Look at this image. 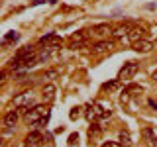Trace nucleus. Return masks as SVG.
Returning <instances> with one entry per match:
<instances>
[{"label":"nucleus","mask_w":157,"mask_h":147,"mask_svg":"<svg viewBox=\"0 0 157 147\" xmlns=\"http://www.w3.org/2000/svg\"><path fill=\"white\" fill-rule=\"evenodd\" d=\"M47 114V108L43 106V104H36V106H32V110H29V114L24 118L26 120V124L28 126H37L39 122H41V118Z\"/></svg>","instance_id":"obj_1"},{"label":"nucleus","mask_w":157,"mask_h":147,"mask_svg":"<svg viewBox=\"0 0 157 147\" xmlns=\"http://www.w3.org/2000/svg\"><path fill=\"white\" fill-rule=\"evenodd\" d=\"M137 71H140V65H137L136 61H128V63H124V67L120 69V73H118V81H122V82L132 81Z\"/></svg>","instance_id":"obj_2"},{"label":"nucleus","mask_w":157,"mask_h":147,"mask_svg":"<svg viewBox=\"0 0 157 147\" xmlns=\"http://www.w3.org/2000/svg\"><path fill=\"white\" fill-rule=\"evenodd\" d=\"M12 102H14V106H16V108L33 104V94H32V90H24V92H20V94H16Z\"/></svg>","instance_id":"obj_3"},{"label":"nucleus","mask_w":157,"mask_h":147,"mask_svg":"<svg viewBox=\"0 0 157 147\" xmlns=\"http://www.w3.org/2000/svg\"><path fill=\"white\" fill-rule=\"evenodd\" d=\"M43 135L39 134V131H29V134L26 135V139H24V145L26 147H41L43 143Z\"/></svg>","instance_id":"obj_4"},{"label":"nucleus","mask_w":157,"mask_h":147,"mask_svg":"<svg viewBox=\"0 0 157 147\" xmlns=\"http://www.w3.org/2000/svg\"><path fill=\"white\" fill-rule=\"evenodd\" d=\"M18 120H20V110H10L2 118V126L4 127H14L18 124Z\"/></svg>","instance_id":"obj_5"},{"label":"nucleus","mask_w":157,"mask_h":147,"mask_svg":"<svg viewBox=\"0 0 157 147\" xmlns=\"http://www.w3.org/2000/svg\"><path fill=\"white\" fill-rule=\"evenodd\" d=\"M132 45H134V51H137V53H151L153 51V43L149 41V39H140V41H136V43H132Z\"/></svg>","instance_id":"obj_6"},{"label":"nucleus","mask_w":157,"mask_h":147,"mask_svg":"<svg viewBox=\"0 0 157 147\" xmlns=\"http://www.w3.org/2000/svg\"><path fill=\"white\" fill-rule=\"evenodd\" d=\"M132 24H120V26H116L112 29V37L114 39H120V37H128V33L132 32Z\"/></svg>","instance_id":"obj_7"},{"label":"nucleus","mask_w":157,"mask_h":147,"mask_svg":"<svg viewBox=\"0 0 157 147\" xmlns=\"http://www.w3.org/2000/svg\"><path fill=\"white\" fill-rule=\"evenodd\" d=\"M55 92H57L55 85H51V82L43 85V88H41V98H43V102H51L53 98H55Z\"/></svg>","instance_id":"obj_8"},{"label":"nucleus","mask_w":157,"mask_h":147,"mask_svg":"<svg viewBox=\"0 0 157 147\" xmlns=\"http://www.w3.org/2000/svg\"><path fill=\"white\" fill-rule=\"evenodd\" d=\"M114 47V41L112 39H102V41H98L92 45V51L94 53H104V51H110V49Z\"/></svg>","instance_id":"obj_9"},{"label":"nucleus","mask_w":157,"mask_h":147,"mask_svg":"<svg viewBox=\"0 0 157 147\" xmlns=\"http://www.w3.org/2000/svg\"><path fill=\"white\" fill-rule=\"evenodd\" d=\"M144 37H145V29L141 28V26H136V28H132V32L128 33V39H130L132 43L140 41V39H144Z\"/></svg>","instance_id":"obj_10"},{"label":"nucleus","mask_w":157,"mask_h":147,"mask_svg":"<svg viewBox=\"0 0 157 147\" xmlns=\"http://www.w3.org/2000/svg\"><path fill=\"white\" fill-rule=\"evenodd\" d=\"M92 36H98V37H104V36H108V33H112V28L108 26V24H100V26H94L92 28Z\"/></svg>","instance_id":"obj_11"},{"label":"nucleus","mask_w":157,"mask_h":147,"mask_svg":"<svg viewBox=\"0 0 157 147\" xmlns=\"http://www.w3.org/2000/svg\"><path fill=\"white\" fill-rule=\"evenodd\" d=\"M118 141H120L124 147L132 145V135H130V131H128V130H120V134H118Z\"/></svg>","instance_id":"obj_12"},{"label":"nucleus","mask_w":157,"mask_h":147,"mask_svg":"<svg viewBox=\"0 0 157 147\" xmlns=\"http://www.w3.org/2000/svg\"><path fill=\"white\" fill-rule=\"evenodd\" d=\"M59 77V69H47V71L41 73V78L43 81H53V78Z\"/></svg>","instance_id":"obj_13"},{"label":"nucleus","mask_w":157,"mask_h":147,"mask_svg":"<svg viewBox=\"0 0 157 147\" xmlns=\"http://www.w3.org/2000/svg\"><path fill=\"white\" fill-rule=\"evenodd\" d=\"M37 61L39 63H47L49 61V49L47 47H43V49H39V51H37Z\"/></svg>","instance_id":"obj_14"},{"label":"nucleus","mask_w":157,"mask_h":147,"mask_svg":"<svg viewBox=\"0 0 157 147\" xmlns=\"http://www.w3.org/2000/svg\"><path fill=\"white\" fill-rule=\"evenodd\" d=\"M100 134H102V127H98L96 124H92L90 127H88V137H90V139L92 137H98Z\"/></svg>","instance_id":"obj_15"},{"label":"nucleus","mask_w":157,"mask_h":147,"mask_svg":"<svg viewBox=\"0 0 157 147\" xmlns=\"http://www.w3.org/2000/svg\"><path fill=\"white\" fill-rule=\"evenodd\" d=\"M18 37H20V33H16V32H10V33H8V36H6V37H4V39H2V45H4V47H6V45H8V41H16V39H18Z\"/></svg>","instance_id":"obj_16"},{"label":"nucleus","mask_w":157,"mask_h":147,"mask_svg":"<svg viewBox=\"0 0 157 147\" xmlns=\"http://www.w3.org/2000/svg\"><path fill=\"white\" fill-rule=\"evenodd\" d=\"M88 45V41H86V39H82V41H71V45H69V47H71V49H82V47H86Z\"/></svg>","instance_id":"obj_17"},{"label":"nucleus","mask_w":157,"mask_h":147,"mask_svg":"<svg viewBox=\"0 0 157 147\" xmlns=\"http://www.w3.org/2000/svg\"><path fill=\"white\" fill-rule=\"evenodd\" d=\"M81 110H82L81 106H75V108H73L71 112H69V118H71V120H77V118L81 116Z\"/></svg>","instance_id":"obj_18"},{"label":"nucleus","mask_w":157,"mask_h":147,"mask_svg":"<svg viewBox=\"0 0 157 147\" xmlns=\"http://www.w3.org/2000/svg\"><path fill=\"white\" fill-rule=\"evenodd\" d=\"M144 137H145L147 141H151V139H153V137H155L153 130H151V127H145V130H144Z\"/></svg>","instance_id":"obj_19"},{"label":"nucleus","mask_w":157,"mask_h":147,"mask_svg":"<svg viewBox=\"0 0 157 147\" xmlns=\"http://www.w3.org/2000/svg\"><path fill=\"white\" fill-rule=\"evenodd\" d=\"M102 147H124V145H122L120 141H104Z\"/></svg>","instance_id":"obj_20"},{"label":"nucleus","mask_w":157,"mask_h":147,"mask_svg":"<svg viewBox=\"0 0 157 147\" xmlns=\"http://www.w3.org/2000/svg\"><path fill=\"white\" fill-rule=\"evenodd\" d=\"M82 39H85V33H81V32H77V33L71 36V41H82Z\"/></svg>","instance_id":"obj_21"},{"label":"nucleus","mask_w":157,"mask_h":147,"mask_svg":"<svg viewBox=\"0 0 157 147\" xmlns=\"http://www.w3.org/2000/svg\"><path fill=\"white\" fill-rule=\"evenodd\" d=\"M104 88H106V90H116V88H118V82H116V81H114V82H106Z\"/></svg>","instance_id":"obj_22"},{"label":"nucleus","mask_w":157,"mask_h":147,"mask_svg":"<svg viewBox=\"0 0 157 147\" xmlns=\"http://www.w3.org/2000/svg\"><path fill=\"white\" fill-rule=\"evenodd\" d=\"M147 104H149L151 110H155V112H157V100H155V98H149V100H147Z\"/></svg>","instance_id":"obj_23"},{"label":"nucleus","mask_w":157,"mask_h":147,"mask_svg":"<svg viewBox=\"0 0 157 147\" xmlns=\"http://www.w3.org/2000/svg\"><path fill=\"white\" fill-rule=\"evenodd\" d=\"M77 139H78V137H77V134H71V137H69V143H77Z\"/></svg>","instance_id":"obj_24"},{"label":"nucleus","mask_w":157,"mask_h":147,"mask_svg":"<svg viewBox=\"0 0 157 147\" xmlns=\"http://www.w3.org/2000/svg\"><path fill=\"white\" fill-rule=\"evenodd\" d=\"M151 78H153V81L157 82V69H155V71H151Z\"/></svg>","instance_id":"obj_25"},{"label":"nucleus","mask_w":157,"mask_h":147,"mask_svg":"<svg viewBox=\"0 0 157 147\" xmlns=\"http://www.w3.org/2000/svg\"><path fill=\"white\" fill-rule=\"evenodd\" d=\"M151 145H153V147H157V135L153 137V139H151Z\"/></svg>","instance_id":"obj_26"},{"label":"nucleus","mask_w":157,"mask_h":147,"mask_svg":"<svg viewBox=\"0 0 157 147\" xmlns=\"http://www.w3.org/2000/svg\"><path fill=\"white\" fill-rule=\"evenodd\" d=\"M41 2H45V0H36V2H33V4H41Z\"/></svg>","instance_id":"obj_27"}]
</instances>
